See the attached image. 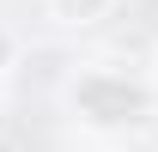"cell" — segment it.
<instances>
[{
  "mask_svg": "<svg viewBox=\"0 0 158 152\" xmlns=\"http://www.w3.org/2000/svg\"><path fill=\"white\" fill-rule=\"evenodd\" d=\"M19 61H24V37L12 31V24H0V79L19 73Z\"/></svg>",
  "mask_w": 158,
  "mask_h": 152,
  "instance_id": "cell-2",
  "label": "cell"
},
{
  "mask_svg": "<svg viewBox=\"0 0 158 152\" xmlns=\"http://www.w3.org/2000/svg\"><path fill=\"white\" fill-rule=\"evenodd\" d=\"M43 6H49V19L61 31H91V24H103L116 12V0H43Z\"/></svg>",
  "mask_w": 158,
  "mask_h": 152,
  "instance_id": "cell-1",
  "label": "cell"
}]
</instances>
